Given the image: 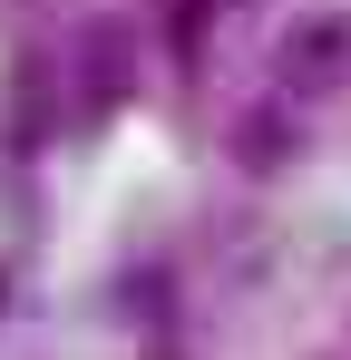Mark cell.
<instances>
[{
  "label": "cell",
  "mask_w": 351,
  "mask_h": 360,
  "mask_svg": "<svg viewBox=\"0 0 351 360\" xmlns=\"http://www.w3.org/2000/svg\"><path fill=\"white\" fill-rule=\"evenodd\" d=\"M273 88H283L292 108H322V98L351 88V20H342V10L283 30V49H273Z\"/></svg>",
  "instance_id": "1"
},
{
  "label": "cell",
  "mask_w": 351,
  "mask_h": 360,
  "mask_svg": "<svg viewBox=\"0 0 351 360\" xmlns=\"http://www.w3.org/2000/svg\"><path fill=\"white\" fill-rule=\"evenodd\" d=\"M127 88H137V39H127L117 20H88L78 49H68V98H78L88 117H108V108H127Z\"/></svg>",
  "instance_id": "2"
},
{
  "label": "cell",
  "mask_w": 351,
  "mask_h": 360,
  "mask_svg": "<svg viewBox=\"0 0 351 360\" xmlns=\"http://www.w3.org/2000/svg\"><path fill=\"white\" fill-rule=\"evenodd\" d=\"M234 146H254V156H292V127H283V117H254V127H234Z\"/></svg>",
  "instance_id": "3"
}]
</instances>
